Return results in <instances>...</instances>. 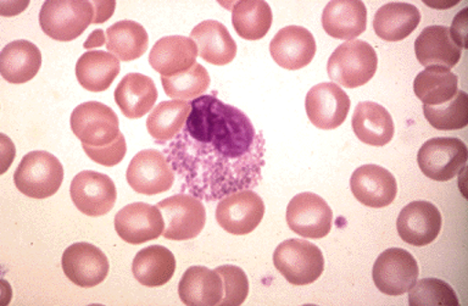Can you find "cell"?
<instances>
[{
    "label": "cell",
    "mask_w": 468,
    "mask_h": 306,
    "mask_svg": "<svg viewBox=\"0 0 468 306\" xmlns=\"http://www.w3.org/2000/svg\"><path fill=\"white\" fill-rule=\"evenodd\" d=\"M181 132L164 149L181 191L205 202L258 187L266 142L250 119L212 94L190 101Z\"/></svg>",
    "instance_id": "cell-1"
},
{
    "label": "cell",
    "mask_w": 468,
    "mask_h": 306,
    "mask_svg": "<svg viewBox=\"0 0 468 306\" xmlns=\"http://www.w3.org/2000/svg\"><path fill=\"white\" fill-rule=\"evenodd\" d=\"M378 67L376 50L367 42L353 39L339 46L328 59L329 79L346 89L371 81Z\"/></svg>",
    "instance_id": "cell-2"
},
{
    "label": "cell",
    "mask_w": 468,
    "mask_h": 306,
    "mask_svg": "<svg viewBox=\"0 0 468 306\" xmlns=\"http://www.w3.org/2000/svg\"><path fill=\"white\" fill-rule=\"evenodd\" d=\"M93 2L82 0H48L39 13L44 34L58 42L79 38L93 24Z\"/></svg>",
    "instance_id": "cell-3"
},
{
    "label": "cell",
    "mask_w": 468,
    "mask_h": 306,
    "mask_svg": "<svg viewBox=\"0 0 468 306\" xmlns=\"http://www.w3.org/2000/svg\"><path fill=\"white\" fill-rule=\"evenodd\" d=\"M64 167L57 156L35 151L22 158L14 174L15 185L22 195L33 199H46L60 189Z\"/></svg>",
    "instance_id": "cell-4"
},
{
    "label": "cell",
    "mask_w": 468,
    "mask_h": 306,
    "mask_svg": "<svg viewBox=\"0 0 468 306\" xmlns=\"http://www.w3.org/2000/svg\"><path fill=\"white\" fill-rule=\"evenodd\" d=\"M274 268L294 286H307L320 279L324 269L320 248L303 239H287L273 253Z\"/></svg>",
    "instance_id": "cell-5"
},
{
    "label": "cell",
    "mask_w": 468,
    "mask_h": 306,
    "mask_svg": "<svg viewBox=\"0 0 468 306\" xmlns=\"http://www.w3.org/2000/svg\"><path fill=\"white\" fill-rule=\"evenodd\" d=\"M468 159L466 144L459 138H431L417 153V163L424 176L438 182L452 180L464 170Z\"/></svg>",
    "instance_id": "cell-6"
},
{
    "label": "cell",
    "mask_w": 468,
    "mask_h": 306,
    "mask_svg": "<svg viewBox=\"0 0 468 306\" xmlns=\"http://www.w3.org/2000/svg\"><path fill=\"white\" fill-rule=\"evenodd\" d=\"M72 132L82 144L105 147L119 138L120 121L115 111L99 101H87L72 111Z\"/></svg>",
    "instance_id": "cell-7"
},
{
    "label": "cell",
    "mask_w": 468,
    "mask_h": 306,
    "mask_svg": "<svg viewBox=\"0 0 468 306\" xmlns=\"http://www.w3.org/2000/svg\"><path fill=\"white\" fill-rule=\"evenodd\" d=\"M163 214V236L170 240L196 238L207 224V210L200 199L190 195H176L156 206Z\"/></svg>",
    "instance_id": "cell-8"
},
{
    "label": "cell",
    "mask_w": 468,
    "mask_h": 306,
    "mask_svg": "<svg viewBox=\"0 0 468 306\" xmlns=\"http://www.w3.org/2000/svg\"><path fill=\"white\" fill-rule=\"evenodd\" d=\"M420 269L416 259L401 248H390L377 258L373 265V282L382 293L402 295L408 293L419 279Z\"/></svg>",
    "instance_id": "cell-9"
},
{
    "label": "cell",
    "mask_w": 468,
    "mask_h": 306,
    "mask_svg": "<svg viewBox=\"0 0 468 306\" xmlns=\"http://www.w3.org/2000/svg\"><path fill=\"white\" fill-rule=\"evenodd\" d=\"M175 171L166 156L154 149H146L135 154L126 173L130 187L144 195H156L170 191L175 184Z\"/></svg>",
    "instance_id": "cell-10"
},
{
    "label": "cell",
    "mask_w": 468,
    "mask_h": 306,
    "mask_svg": "<svg viewBox=\"0 0 468 306\" xmlns=\"http://www.w3.org/2000/svg\"><path fill=\"white\" fill-rule=\"evenodd\" d=\"M285 217L289 228L303 238L321 239L332 229V209L314 193L295 195L288 204Z\"/></svg>",
    "instance_id": "cell-11"
},
{
    "label": "cell",
    "mask_w": 468,
    "mask_h": 306,
    "mask_svg": "<svg viewBox=\"0 0 468 306\" xmlns=\"http://www.w3.org/2000/svg\"><path fill=\"white\" fill-rule=\"evenodd\" d=\"M69 195L80 213L90 217L104 216L115 206V184L104 174L82 171L73 177Z\"/></svg>",
    "instance_id": "cell-12"
},
{
    "label": "cell",
    "mask_w": 468,
    "mask_h": 306,
    "mask_svg": "<svg viewBox=\"0 0 468 306\" xmlns=\"http://www.w3.org/2000/svg\"><path fill=\"white\" fill-rule=\"evenodd\" d=\"M265 215L261 196L251 189L233 193L219 200L216 220L230 235L244 236L254 231Z\"/></svg>",
    "instance_id": "cell-13"
},
{
    "label": "cell",
    "mask_w": 468,
    "mask_h": 306,
    "mask_svg": "<svg viewBox=\"0 0 468 306\" xmlns=\"http://www.w3.org/2000/svg\"><path fill=\"white\" fill-rule=\"evenodd\" d=\"M307 118L320 130L342 126L350 111V98L335 83L324 82L313 87L305 100Z\"/></svg>",
    "instance_id": "cell-14"
},
{
    "label": "cell",
    "mask_w": 468,
    "mask_h": 306,
    "mask_svg": "<svg viewBox=\"0 0 468 306\" xmlns=\"http://www.w3.org/2000/svg\"><path fill=\"white\" fill-rule=\"evenodd\" d=\"M65 276L76 286L91 288L108 277L110 264L106 255L93 244H72L61 259Z\"/></svg>",
    "instance_id": "cell-15"
},
{
    "label": "cell",
    "mask_w": 468,
    "mask_h": 306,
    "mask_svg": "<svg viewBox=\"0 0 468 306\" xmlns=\"http://www.w3.org/2000/svg\"><path fill=\"white\" fill-rule=\"evenodd\" d=\"M115 229L121 239L130 244H143L159 238L165 221L159 207L146 203H132L116 214Z\"/></svg>",
    "instance_id": "cell-16"
},
{
    "label": "cell",
    "mask_w": 468,
    "mask_h": 306,
    "mask_svg": "<svg viewBox=\"0 0 468 306\" xmlns=\"http://www.w3.org/2000/svg\"><path fill=\"white\" fill-rule=\"evenodd\" d=\"M397 228L405 243L415 247L428 246L441 233V211L426 200L410 203L399 214Z\"/></svg>",
    "instance_id": "cell-17"
},
{
    "label": "cell",
    "mask_w": 468,
    "mask_h": 306,
    "mask_svg": "<svg viewBox=\"0 0 468 306\" xmlns=\"http://www.w3.org/2000/svg\"><path fill=\"white\" fill-rule=\"evenodd\" d=\"M271 57L285 70H300L313 61L316 42L313 34L302 26L282 28L270 43Z\"/></svg>",
    "instance_id": "cell-18"
},
{
    "label": "cell",
    "mask_w": 468,
    "mask_h": 306,
    "mask_svg": "<svg viewBox=\"0 0 468 306\" xmlns=\"http://www.w3.org/2000/svg\"><path fill=\"white\" fill-rule=\"evenodd\" d=\"M350 188L362 206L375 209L390 206L398 193L393 174L378 165H364L355 170Z\"/></svg>",
    "instance_id": "cell-19"
},
{
    "label": "cell",
    "mask_w": 468,
    "mask_h": 306,
    "mask_svg": "<svg viewBox=\"0 0 468 306\" xmlns=\"http://www.w3.org/2000/svg\"><path fill=\"white\" fill-rule=\"evenodd\" d=\"M197 47L185 36H167L154 45L149 54V64L165 78L189 70L197 63Z\"/></svg>",
    "instance_id": "cell-20"
},
{
    "label": "cell",
    "mask_w": 468,
    "mask_h": 306,
    "mask_svg": "<svg viewBox=\"0 0 468 306\" xmlns=\"http://www.w3.org/2000/svg\"><path fill=\"white\" fill-rule=\"evenodd\" d=\"M366 25L367 10L358 0H332L322 14V26L333 38L353 41L364 34Z\"/></svg>",
    "instance_id": "cell-21"
},
{
    "label": "cell",
    "mask_w": 468,
    "mask_h": 306,
    "mask_svg": "<svg viewBox=\"0 0 468 306\" xmlns=\"http://www.w3.org/2000/svg\"><path fill=\"white\" fill-rule=\"evenodd\" d=\"M415 53L422 67H441L450 70L459 63L463 49L453 42L449 27L430 26L416 38Z\"/></svg>",
    "instance_id": "cell-22"
},
{
    "label": "cell",
    "mask_w": 468,
    "mask_h": 306,
    "mask_svg": "<svg viewBox=\"0 0 468 306\" xmlns=\"http://www.w3.org/2000/svg\"><path fill=\"white\" fill-rule=\"evenodd\" d=\"M190 39L196 43L201 59L216 67L232 63L237 56L236 42L218 21H203L190 32Z\"/></svg>",
    "instance_id": "cell-23"
},
{
    "label": "cell",
    "mask_w": 468,
    "mask_h": 306,
    "mask_svg": "<svg viewBox=\"0 0 468 306\" xmlns=\"http://www.w3.org/2000/svg\"><path fill=\"white\" fill-rule=\"evenodd\" d=\"M178 294L186 306H215L223 298V280L205 266H192L183 273Z\"/></svg>",
    "instance_id": "cell-24"
},
{
    "label": "cell",
    "mask_w": 468,
    "mask_h": 306,
    "mask_svg": "<svg viewBox=\"0 0 468 306\" xmlns=\"http://www.w3.org/2000/svg\"><path fill=\"white\" fill-rule=\"evenodd\" d=\"M353 130L362 143L383 147L393 140V118L382 105L375 101H361L355 108Z\"/></svg>",
    "instance_id": "cell-25"
},
{
    "label": "cell",
    "mask_w": 468,
    "mask_h": 306,
    "mask_svg": "<svg viewBox=\"0 0 468 306\" xmlns=\"http://www.w3.org/2000/svg\"><path fill=\"white\" fill-rule=\"evenodd\" d=\"M42 67V53L32 42L14 41L4 47L0 54V74L13 85L29 82Z\"/></svg>",
    "instance_id": "cell-26"
},
{
    "label": "cell",
    "mask_w": 468,
    "mask_h": 306,
    "mask_svg": "<svg viewBox=\"0 0 468 306\" xmlns=\"http://www.w3.org/2000/svg\"><path fill=\"white\" fill-rule=\"evenodd\" d=\"M155 83L148 76L128 74L115 90V101L120 111L131 120L141 119L152 111L157 100Z\"/></svg>",
    "instance_id": "cell-27"
},
{
    "label": "cell",
    "mask_w": 468,
    "mask_h": 306,
    "mask_svg": "<svg viewBox=\"0 0 468 306\" xmlns=\"http://www.w3.org/2000/svg\"><path fill=\"white\" fill-rule=\"evenodd\" d=\"M420 23V10L409 3H389L377 10L373 28L380 39L399 42L409 37Z\"/></svg>",
    "instance_id": "cell-28"
},
{
    "label": "cell",
    "mask_w": 468,
    "mask_h": 306,
    "mask_svg": "<svg viewBox=\"0 0 468 306\" xmlns=\"http://www.w3.org/2000/svg\"><path fill=\"white\" fill-rule=\"evenodd\" d=\"M120 71V60L101 50L84 53L76 64V78L80 85L93 93L108 90Z\"/></svg>",
    "instance_id": "cell-29"
},
{
    "label": "cell",
    "mask_w": 468,
    "mask_h": 306,
    "mask_svg": "<svg viewBox=\"0 0 468 306\" xmlns=\"http://www.w3.org/2000/svg\"><path fill=\"white\" fill-rule=\"evenodd\" d=\"M175 271V255L163 246L144 248L132 262L134 279L145 287L164 286L174 277Z\"/></svg>",
    "instance_id": "cell-30"
},
{
    "label": "cell",
    "mask_w": 468,
    "mask_h": 306,
    "mask_svg": "<svg viewBox=\"0 0 468 306\" xmlns=\"http://www.w3.org/2000/svg\"><path fill=\"white\" fill-rule=\"evenodd\" d=\"M106 48L121 61H133L144 56L149 46L145 28L135 21L123 20L106 31Z\"/></svg>",
    "instance_id": "cell-31"
},
{
    "label": "cell",
    "mask_w": 468,
    "mask_h": 306,
    "mask_svg": "<svg viewBox=\"0 0 468 306\" xmlns=\"http://www.w3.org/2000/svg\"><path fill=\"white\" fill-rule=\"evenodd\" d=\"M459 79L449 69L430 67L413 81V92L423 105H441L456 96Z\"/></svg>",
    "instance_id": "cell-32"
},
{
    "label": "cell",
    "mask_w": 468,
    "mask_h": 306,
    "mask_svg": "<svg viewBox=\"0 0 468 306\" xmlns=\"http://www.w3.org/2000/svg\"><path fill=\"white\" fill-rule=\"evenodd\" d=\"M232 24L239 37L259 41L269 34L272 25V10L262 0H241L234 3Z\"/></svg>",
    "instance_id": "cell-33"
},
{
    "label": "cell",
    "mask_w": 468,
    "mask_h": 306,
    "mask_svg": "<svg viewBox=\"0 0 468 306\" xmlns=\"http://www.w3.org/2000/svg\"><path fill=\"white\" fill-rule=\"evenodd\" d=\"M190 103L186 100L163 101L153 109L146 119V130L157 144L174 140L183 127L190 112Z\"/></svg>",
    "instance_id": "cell-34"
},
{
    "label": "cell",
    "mask_w": 468,
    "mask_h": 306,
    "mask_svg": "<svg viewBox=\"0 0 468 306\" xmlns=\"http://www.w3.org/2000/svg\"><path fill=\"white\" fill-rule=\"evenodd\" d=\"M210 75L200 64H194L189 70L165 78L161 76L165 93L174 100H189L203 96L210 87Z\"/></svg>",
    "instance_id": "cell-35"
},
{
    "label": "cell",
    "mask_w": 468,
    "mask_h": 306,
    "mask_svg": "<svg viewBox=\"0 0 468 306\" xmlns=\"http://www.w3.org/2000/svg\"><path fill=\"white\" fill-rule=\"evenodd\" d=\"M427 121L439 131L463 130L468 125V96L463 90H457L452 100L441 105H423Z\"/></svg>",
    "instance_id": "cell-36"
},
{
    "label": "cell",
    "mask_w": 468,
    "mask_h": 306,
    "mask_svg": "<svg viewBox=\"0 0 468 306\" xmlns=\"http://www.w3.org/2000/svg\"><path fill=\"white\" fill-rule=\"evenodd\" d=\"M410 306H460L452 286L439 279H423L409 290Z\"/></svg>",
    "instance_id": "cell-37"
},
{
    "label": "cell",
    "mask_w": 468,
    "mask_h": 306,
    "mask_svg": "<svg viewBox=\"0 0 468 306\" xmlns=\"http://www.w3.org/2000/svg\"><path fill=\"white\" fill-rule=\"evenodd\" d=\"M223 280V298L219 306H239L249 294L247 273L234 265H223L215 269Z\"/></svg>",
    "instance_id": "cell-38"
},
{
    "label": "cell",
    "mask_w": 468,
    "mask_h": 306,
    "mask_svg": "<svg viewBox=\"0 0 468 306\" xmlns=\"http://www.w3.org/2000/svg\"><path fill=\"white\" fill-rule=\"evenodd\" d=\"M82 148L90 160L99 165L108 167L115 166L122 162L127 152L126 140L122 133L113 143L105 145V147H90V145L82 144Z\"/></svg>",
    "instance_id": "cell-39"
},
{
    "label": "cell",
    "mask_w": 468,
    "mask_h": 306,
    "mask_svg": "<svg viewBox=\"0 0 468 306\" xmlns=\"http://www.w3.org/2000/svg\"><path fill=\"white\" fill-rule=\"evenodd\" d=\"M468 9L461 10L452 21V28H449L450 35L453 42L460 47L461 49H467V28H468Z\"/></svg>",
    "instance_id": "cell-40"
},
{
    "label": "cell",
    "mask_w": 468,
    "mask_h": 306,
    "mask_svg": "<svg viewBox=\"0 0 468 306\" xmlns=\"http://www.w3.org/2000/svg\"><path fill=\"white\" fill-rule=\"evenodd\" d=\"M115 2H93L95 9V17L93 24H102L112 16L113 10H115Z\"/></svg>",
    "instance_id": "cell-41"
}]
</instances>
